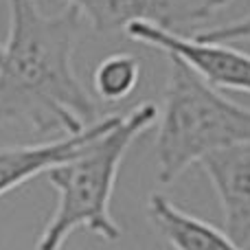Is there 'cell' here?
<instances>
[{
    "instance_id": "30bf717a",
    "label": "cell",
    "mask_w": 250,
    "mask_h": 250,
    "mask_svg": "<svg viewBox=\"0 0 250 250\" xmlns=\"http://www.w3.org/2000/svg\"><path fill=\"white\" fill-rule=\"evenodd\" d=\"M191 38L200 42H213V44H233V42H250V13L229 24L215 26V29L198 31Z\"/></svg>"
},
{
    "instance_id": "ba28073f",
    "label": "cell",
    "mask_w": 250,
    "mask_h": 250,
    "mask_svg": "<svg viewBox=\"0 0 250 250\" xmlns=\"http://www.w3.org/2000/svg\"><path fill=\"white\" fill-rule=\"evenodd\" d=\"M147 215L173 250H244L224 230L182 211L163 193H151Z\"/></svg>"
},
{
    "instance_id": "277c9868",
    "label": "cell",
    "mask_w": 250,
    "mask_h": 250,
    "mask_svg": "<svg viewBox=\"0 0 250 250\" xmlns=\"http://www.w3.org/2000/svg\"><path fill=\"white\" fill-rule=\"evenodd\" d=\"M97 33H125L129 24H149L171 35L189 38V31L207 22L233 0H64Z\"/></svg>"
},
{
    "instance_id": "3957f363",
    "label": "cell",
    "mask_w": 250,
    "mask_h": 250,
    "mask_svg": "<svg viewBox=\"0 0 250 250\" xmlns=\"http://www.w3.org/2000/svg\"><path fill=\"white\" fill-rule=\"evenodd\" d=\"M169 57L163 110L156 129V173L171 185L215 151L250 143V108L226 99L176 55Z\"/></svg>"
},
{
    "instance_id": "8fae6325",
    "label": "cell",
    "mask_w": 250,
    "mask_h": 250,
    "mask_svg": "<svg viewBox=\"0 0 250 250\" xmlns=\"http://www.w3.org/2000/svg\"><path fill=\"white\" fill-rule=\"evenodd\" d=\"M0 55H2V44H0Z\"/></svg>"
},
{
    "instance_id": "8992f818",
    "label": "cell",
    "mask_w": 250,
    "mask_h": 250,
    "mask_svg": "<svg viewBox=\"0 0 250 250\" xmlns=\"http://www.w3.org/2000/svg\"><path fill=\"white\" fill-rule=\"evenodd\" d=\"M224 213V233L237 246H250V143L215 151L200 160Z\"/></svg>"
},
{
    "instance_id": "52a82bcc",
    "label": "cell",
    "mask_w": 250,
    "mask_h": 250,
    "mask_svg": "<svg viewBox=\"0 0 250 250\" xmlns=\"http://www.w3.org/2000/svg\"><path fill=\"white\" fill-rule=\"evenodd\" d=\"M119 117L121 114H105L104 119L88 125L86 129L73 134V136L51 138V141L38 143V145L2 147L0 149V198L22 187L24 182L33 180L40 173H48L53 167L73 158L83 143L112 127L119 121Z\"/></svg>"
},
{
    "instance_id": "6da1fadb",
    "label": "cell",
    "mask_w": 250,
    "mask_h": 250,
    "mask_svg": "<svg viewBox=\"0 0 250 250\" xmlns=\"http://www.w3.org/2000/svg\"><path fill=\"white\" fill-rule=\"evenodd\" d=\"M7 2L11 24L0 55V125L64 138L97 123L99 105L73 68L82 16L68 4L46 16L35 0Z\"/></svg>"
},
{
    "instance_id": "9c48e42d",
    "label": "cell",
    "mask_w": 250,
    "mask_h": 250,
    "mask_svg": "<svg viewBox=\"0 0 250 250\" xmlns=\"http://www.w3.org/2000/svg\"><path fill=\"white\" fill-rule=\"evenodd\" d=\"M141 82V62L132 53H112L97 64L92 88L101 101H121L136 90Z\"/></svg>"
},
{
    "instance_id": "5b68a950",
    "label": "cell",
    "mask_w": 250,
    "mask_h": 250,
    "mask_svg": "<svg viewBox=\"0 0 250 250\" xmlns=\"http://www.w3.org/2000/svg\"><path fill=\"white\" fill-rule=\"evenodd\" d=\"M125 35L167 55H176L215 90L226 88L250 95V55L230 44L200 42L191 35L180 38L149 24H129Z\"/></svg>"
},
{
    "instance_id": "7a4b0ae2",
    "label": "cell",
    "mask_w": 250,
    "mask_h": 250,
    "mask_svg": "<svg viewBox=\"0 0 250 250\" xmlns=\"http://www.w3.org/2000/svg\"><path fill=\"white\" fill-rule=\"evenodd\" d=\"M158 121V105L141 104L105 132L79 147L66 163L46 173L57 191V204L40 233L35 250H62L75 230L86 229L104 242H119L121 229L110 213L119 169L132 143Z\"/></svg>"
}]
</instances>
